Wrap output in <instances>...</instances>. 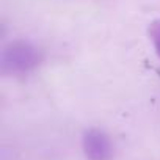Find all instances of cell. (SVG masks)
I'll use <instances>...</instances> for the list:
<instances>
[{"label":"cell","instance_id":"cell-1","mask_svg":"<svg viewBox=\"0 0 160 160\" xmlns=\"http://www.w3.org/2000/svg\"><path fill=\"white\" fill-rule=\"evenodd\" d=\"M41 50L30 41L16 39L3 47L0 55L2 71L7 74H24L41 63Z\"/></svg>","mask_w":160,"mask_h":160},{"label":"cell","instance_id":"cell-2","mask_svg":"<svg viewBox=\"0 0 160 160\" xmlns=\"http://www.w3.org/2000/svg\"><path fill=\"white\" fill-rule=\"evenodd\" d=\"M82 148L88 160H113L115 155V148L110 137L96 127L83 132Z\"/></svg>","mask_w":160,"mask_h":160},{"label":"cell","instance_id":"cell-3","mask_svg":"<svg viewBox=\"0 0 160 160\" xmlns=\"http://www.w3.org/2000/svg\"><path fill=\"white\" fill-rule=\"evenodd\" d=\"M148 33H149V38L154 44V49H155V53L158 55L160 58V19H155L149 24V28H148Z\"/></svg>","mask_w":160,"mask_h":160}]
</instances>
